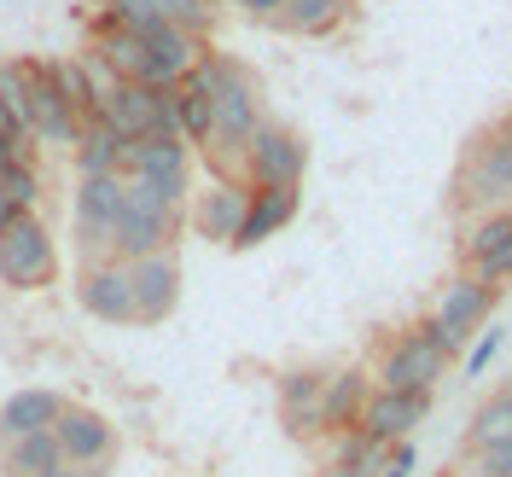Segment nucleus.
<instances>
[{
    "label": "nucleus",
    "instance_id": "obj_1",
    "mask_svg": "<svg viewBox=\"0 0 512 477\" xmlns=\"http://www.w3.org/2000/svg\"><path fill=\"white\" fill-rule=\"evenodd\" d=\"M204 76H210V94H216V128H210V146L198 158L210 163L216 175H233L245 163L251 134L268 123L262 111V82L251 76V64H239L233 53H204Z\"/></svg>",
    "mask_w": 512,
    "mask_h": 477
},
{
    "label": "nucleus",
    "instance_id": "obj_2",
    "mask_svg": "<svg viewBox=\"0 0 512 477\" xmlns=\"http://www.w3.org/2000/svg\"><path fill=\"white\" fill-rule=\"evenodd\" d=\"M448 210L460 222L489 216V210H512V111L466 140L454 187H448Z\"/></svg>",
    "mask_w": 512,
    "mask_h": 477
},
{
    "label": "nucleus",
    "instance_id": "obj_3",
    "mask_svg": "<svg viewBox=\"0 0 512 477\" xmlns=\"http://www.w3.org/2000/svg\"><path fill=\"white\" fill-rule=\"evenodd\" d=\"M181 227H187V204H175L152 181H123V216H117V233H111V256L140 262V256L175 251Z\"/></svg>",
    "mask_w": 512,
    "mask_h": 477
},
{
    "label": "nucleus",
    "instance_id": "obj_4",
    "mask_svg": "<svg viewBox=\"0 0 512 477\" xmlns=\"http://www.w3.org/2000/svg\"><path fill=\"white\" fill-rule=\"evenodd\" d=\"M501 297H507V286H489V280H478V274H454V280L443 286V297H437V309L419 320V332H425L448 361H460L466 344L495 320Z\"/></svg>",
    "mask_w": 512,
    "mask_h": 477
},
{
    "label": "nucleus",
    "instance_id": "obj_5",
    "mask_svg": "<svg viewBox=\"0 0 512 477\" xmlns=\"http://www.w3.org/2000/svg\"><path fill=\"white\" fill-rule=\"evenodd\" d=\"M59 280V239L41 216H18L0 233V286L6 291H47Z\"/></svg>",
    "mask_w": 512,
    "mask_h": 477
},
{
    "label": "nucleus",
    "instance_id": "obj_6",
    "mask_svg": "<svg viewBox=\"0 0 512 477\" xmlns=\"http://www.w3.org/2000/svg\"><path fill=\"white\" fill-rule=\"evenodd\" d=\"M192 152L181 134H146V140H123V163L117 175L123 181H152L158 192H169L175 204L192 198Z\"/></svg>",
    "mask_w": 512,
    "mask_h": 477
},
{
    "label": "nucleus",
    "instance_id": "obj_7",
    "mask_svg": "<svg viewBox=\"0 0 512 477\" xmlns=\"http://www.w3.org/2000/svg\"><path fill=\"white\" fill-rule=\"evenodd\" d=\"M309 175V140L286 123H262L245 146V163H239V181L245 187H303Z\"/></svg>",
    "mask_w": 512,
    "mask_h": 477
},
{
    "label": "nucleus",
    "instance_id": "obj_8",
    "mask_svg": "<svg viewBox=\"0 0 512 477\" xmlns=\"http://www.w3.org/2000/svg\"><path fill=\"white\" fill-rule=\"evenodd\" d=\"M123 216V175H76V198H70V227H76V251L111 256V233Z\"/></svg>",
    "mask_w": 512,
    "mask_h": 477
},
{
    "label": "nucleus",
    "instance_id": "obj_9",
    "mask_svg": "<svg viewBox=\"0 0 512 477\" xmlns=\"http://www.w3.org/2000/svg\"><path fill=\"white\" fill-rule=\"evenodd\" d=\"M94 117L117 128L123 140H146V134H181L175 128V88H152V82H117L99 99Z\"/></svg>",
    "mask_w": 512,
    "mask_h": 477
},
{
    "label": "nucleus",
    "instance_id": "obj_10",
    "mask_svg": "<svg viewBox=\"0 0 512 477\" xmlns=\"http://www.w3.org/2000/svg\"><path fill=\"white\" fill-rule=\"evenodd\" d=\"M448 361L419 326H408V332H390L379 350V373H373V384H384V390H437V384L448 379Z\"/></svg>",
    "mask_w": 512,
    "mask_h": 477
},
{
    "label": "nucleus",
    "instance_id": "obj_11",
    "mask_svg": "<svg viewBox=\"0 0 512 477\" xmlns=\"http://www.w3.org/2000/svg\"><path fill=\"white\" fill-rule=\"evenodd\" d=\"M454 262H460V274H478L489 286H507L512 280V210H489V216L460 222Z\"/></svg>",
    "mask_w": 512,
    "mask_h": 477
},
{
    "label": "nucleus",
    "instance_id": "obj_12",
    "mask_svg": "<svg viewBox=\"0 0 512 477\" xmlns=\"http://www.w3.org/2000/svg\"><path fill=\"white\" fill-rule=\"evenodd\" d=\"M76 303H82V315L105 320V326H134L128 262H117V256H88V262L76 268Z\"/></svg>",
    "mask_w": 512,
    "mask_h": 477
},
{
    "label": "nucleus",
    "instance_id": "obj_13",
    "mask_svg": "<svg viewBox=\"0 0 512 477\" xmlns=\"http://www.w3.org/2000/svg\"><path fill=\"white\" fill-rule=\"evenodd\" d=\"M245 204H251V187H245L239 175H216L210 187H198L187 198V222H192L198 239H210V245H227V251H233L239 222H245Z\"/></svg>",
    "mask_w": 512,
    "mask_h": 477
},
{
    "label": "nucleus",
    "instance_id": "obj_14",
    "mask_svg": "<svg viewBox=\"0 0 512 477\" xmlns=\"http://www.w3.org/2000/svg\"><path fill=\"white\" fill-rule=\"evenodd\" d=\"M24 70H30V140L70 152L82 134V117L64 105L59 82H53V59H24Z\"/></svg>",
    "mask_w": 512,
    "mask_h": 477
},
{
    "label": "nucleus",
    "instance_id": "obj_15",
    "mask_svg": "<svg viewBox=\"0 0 512 477\" xmlns=\"http://www.w3.org/2000/svg\"><path fill=\"white\" fill-rule=\"evenodd\" d=\"M128 286H134V326H163L181 303V256L158 251L128 262Z\"/></svg>",
    "mask_w": 512,
    "mask_h": 477
},
{
    "label": "nucleus",
    "instance_id": "obj_16",
    "mask_svg": "<svg viewBox=\"0 0 512 477\" xmlns=\"http://www.w3.org/2000/svg\"><path fill=\"white\" fill-rule=\"evenodd\" d=\"M431 402H437V390H384V384H373V396L361 408V431L379 437V443H402L431 419Z\"/></svg>",
    "mask_w": 512,
    "mask_h": 477
},
{
    "label": "nucleus",
    "instance_id": "obj_17",
    "mask_svg": "<svg viewBox=\"0 0 512 477\" xmlns=\"http://www.w3.org/2000/svg\"><path fill=\"white\" fill-rule=\"evenodd\" d=\"M210 53V41L204 35L181 30V24H158V30L146 35V76L140 82H152V88H181L198 59Z\"/></svg>",
    "mask_w": 512,
    "mask_h": 477
},
{
    "label": "nucleus",
    "instance_id": "obj_18",
    "mask_svg": "<svg viewBox=\"0 0 512 477\" xmlns=\"http://www.w3.org/2000/svg\"><path fill=\"white\" fill-rule=\"evenodd\" d=\"M53 437H59V448H64V460H70V466H88V460H117V425L99 414V408L64 402V414L53 419Z\"/></svg>",
    "mask_w": 512,
    "mask_h": 477
},
{
    "label": "nucleus",
    "instance_id": "obj_19",
    "mask_svg": "<svg viewBox=\"0 0 512 477\" xmlns=\"http://www.w3.org/2000/svg\"><path fill=\"white\" fill-rule=\"evenodd\" d=\"M320 396H326V373H320V367H291V373H280V425H286L291 443L326 437V425H320Z\"/></svg>",
    "mask_w": 512,
    "mask_h": 477
},
{
    "label": "nucleus",
    "instance_id": "obj_20",
    "mask_svg": "<svg viewBox=\"0 0 512 477\" xmlns=\"http://www.w3.org/2000/svg\"><path fill=\"white\" fill-rule=\"evenodd\" d=\"M303 210V187H251V204H245V222H239V239L233 251H256L268 245L274 233H286Z\"/></svg>",
    "mask_w": 512,
    "mask_h": 477
},
{
    "label": "nucleus",
    "instance_id": "obj_21",
    "mask_svg": "<svg viewBox=\"0 0 512 477\" xmlns=\"http://www.w3.org/2000/svg\"><path fill=\"white\" fill-rule=\"evenodd\" d=\"M64 414V396L47 390V384H24L0 402V448L18 443V437H35V431H53V419Z\"/></svg>",
    "mask_w": 512,
    "mask_h": 477
},
{
    "label": "nucleus",
    "instance_id": "obj_22",
    "mask_svg": "<svg viewBox=\"0 0 512 477\" xmlns=\"http://www.w3.org/2000/svg\"><path fill=\"white\" fill-rule=\"evenodd\" d=\"M367 396H373V373H367V367H338V373H326V396H320V425H326V437L355 431Z\"/></svg>",
    "mask_w": 512,
    "mask_h": 477
},
{
    "label": "nucleus",
    "instance_id": "obj_23",
    "mask_svg": "<svg viewBox=\"0 0 512 477\" xmlns=\"http://www.w3.org/2000/svg\"><path fill=\"white\" fill-rule=\"evenodd\" d=\"M355 6H361V0H286L280 30L309 35V41H326V35L344 30V18H350Z\"/></svg>",
    "mask_w": 512,
    "mask_h": 477
},
{
    "label": "nucleus",
    "instance_id": "obj_24",
    "mask_svg": "<svg viewBox=\"0 0 512 477\" xmlns=\"http://www.w3.org/2000/svg\"><path fill=\"white\" fill-rule=\"evenodd\" d=\"M70 158H76V175H117V163H123V134L105 123V117H88L82 134H76V146H70Z\"/></svg>",
    "mask_w": 512,
    "mask_h": 477
},
{
    "label": "nucleus",
    "instance_id": "obj_25",
    "mask_svg": "<svg viewBox=\"0 0 512 477\" xmlns=\"http://www.w3.org/2000/svg\"><path fill=\"white\" fill-rule=\"evenodd\" d=\"M64 466V448L53 431H35V437H18V443L0 448V477H47Z\"/></svg>",
    "mask_w": 512,
    "mask_h": 477
},
{
    "label": "nucleus",
    "instance_id": "obj_26",
    "mask_svg": "<svg viewBox=\"0 0 512 477\" xmlns=\"http://www.w3.org/2000/svg\"><path fill=\"white\" fill-rule=\"evenodd\" d=\"M88 53H94L117 82H140L146 76V41L128 30H105V35H88Z\"/></svg>",
    "mask_w": 512,
    "mask_h": 477
},
{
    "label": "nucleus",
    "instance_id": "obj_27",
    "mask_svg": "<svg viewBox=\"0 0 512 477\" xmlns=\"http://www.w3.org/2000/svg\"><path fill=\"white\" fill-rule=\"evenodd\" d=\"M332 460H338V466H350L355 477H379L384 466H390V443L367 437V431L355 425V431H338V437H332Z\"/></svg>",
    "mask_w": 512,
    "mask_h": 477
},
{
    "label": "nucleus",
    "instance_id": "obj_28",
    "mask_svg": "<svg viewBox=\"0 0 512 477\" xmlns=\"http://www.w3.org/2000/svg\"><path fill=\"white\" fill-rule=\"evenodd\" d=\"M512 437V402L501 396V390H489L478 408H472V425H466V443H472V454L478 448H495Z\"/></svg>",
    "mask_w": 512,
    "mask_h": 477
},
{
    "label": "nucleus",
    "instance_id": "obj_29",
    "mask_svg": "<svg viewBox=\"0 0 512 477\" xmlns=\"http://www.w3.org/2000/svg\"><path fill=\"white\" fill-rule=\"evenodd\" d=\"M53 82H59L64 105H70L82 123L99 111V88H94V76H88V64H82V53H76V59H53Z\"/></svg>",
    "mask_w": 512,
    "mask_h": 477
},
{
    "label": "nucleus",
    "instance_id": "obj_30",
    "mask_svg": "<svg viewBox=\"0 0 512 477\" xmlns=\"http://www.w3.org/2000/svg\"><path fill=\"white\" fill-rule=\"evenodd\" d=\"M163 12V24H181V30L204 35L210 41V30H216V18H222V0H152Z\"/></svg>",
    "mask_w": 512,
    "mask_h": 477
},
{
    "label": "nucleus",
    "instance_id": "obj_31",
    "mask_svg": "<svg viewBox=\"0 0 512 477\" xmlns=\"http://www.w3.org/2000/svg\"><path fill=\"white\" fill-rule=\"evenodd\" d=\"M0 192L30 216L35 204H41V169H35V158H18V163H6V175H0Z\"/></svg>",
    "mask_w": 512,
    "mask_h": 477
},
{
    "label": "nucleus",
    "instance_id": "obj_32",
    "mask_svg": "<svg viewBox=\"0 0 512 477\" xmlns=\"http://www.w3.org/2000/svg\"><path fill=\"white\" fill-rule=\"evenodd\" d=\"M501 344H507V326H501V320H489V326H483L478 338L466 344V355H460V367H466V379H483V373L495 367V355H501Z\"/></svg>",
    "mask_w": 512,
    "mask_h": 477
},
{
    "label": "nucleus",
    "instance_id": "obj_33",
    "mask_svg": "<svg viewBox=\"0 0 512 477\" xmlns=\"http://www.w3.org/2000/svg\"><path fill=\"white\" fill-rule=\"evenodd\" d=\"M414 466H419V448L414 437H402V443H390V466L379 477H414Z\"/></svg>",
    "mask_w": 512,
    "mask_h": 477
},
{
    "label": "nucleus",
    "instance_id": "obj_34",
    "mask_svg": "<svg viewBox=\"0 0 512 477\" xmlns=\"http://www.w3.org/2000/svg\"><path fill=\"white\" fill-rule=\"evenodd\" d=\"M239 18H256V24H280V12H286V0H227Z\"/></svg>",
    "mask_w": 512,
    "mask_h": 477
},
{
    "label": "nucleus",
    "instance_id": "obj_35",
    "mask_svg": "<svg viewBox=\"0 0 512 477\" xmlns=\"http://www.w3.org/2000/svg\"><path fill=\"white\" fill-rule=\"evenodd\" d=\"M47 477H111V460H88V466H70L64 460L59 472H47Z\"/></svg>",
    "mask_w": 512,
    "mask_h": 477
},
{
    "label": "nucleus",
    "instance_id": "obj_36",
    "mask_svg": "<svg viewBox=\"0 0 512 477\" xmlns=\"http://www.w3.org/2000/svg\"><path fill=\"white\" fill-rule=\"evenodd\" d=\"M18 216H24V210H18V204H12V198H6V192H0V233H6V227L18 222Z\"/></svg>",
    "mask_w": 512,
    "mask_h": 477
},
{
    "label": "nucleus",
    "instance_id": "obj_37",
    "mask_svg": "<svg viewBox=\"0 0 512 477\" xmlns=\"http://www.w3.org/2000/svg\"><path fill=\"white\" fill-rule=\"evenodd\" d=\"M315 477H355V472H350V466H338V460H326V466H320Z\"/></svg>",
    "mask_w": 512,
    "mask_h": 477
},
{
    "label": "nucleus",
    "instance_id": "obj_38",
    "mask_svg": "<svg viewBox=\"0 0 512 477\" xmlns=\"http://www.w3.org/2000/svg\"><path fill=\"white\" fill-rule=\"evenodd\" d=\"M495 390H501V396H507V402H512V379H501V384H495Z\"/></svg>",
    "mask_w": 512,
    "mask_h": 477
},
{
    "label": "nucleus",
    "instance_id": "obj_39",
    "mask_svg": "<svg viewBox=\"0 0 512 477\" xmlns=\"http://www.w3.org/2000/svg\"><path fill=\"white\" fill-rule=\"evenodd\" d=\"M443 477H454V472H443Z\"/></svg>",
    "mask_w": 512,
    "mask_h": 477
}]
</instances>
